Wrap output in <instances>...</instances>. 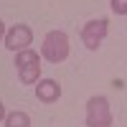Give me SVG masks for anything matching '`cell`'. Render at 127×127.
Masks as SVG:
<instances>
[{"mask_svg":"<svg viewBox=\"0 0 127 127\" xmlns=\"http://www.w3.org/2000/svg\"><path fill=\"white\" fill-rule=\"evenodd\" d=\"M41 59L48 64H61L69 59V36L64 31H48L41 46Z\"/></svg>","mask_w":127,"mask_h":127,"instance_id":"cell-1","label":"cell"},{"mask_svg":"<svg viewBox=\"0 0 127 127\" xmlns=\"http://www.w3.org/2000/svg\"><path fill=\"white\" fill-rule=\"evenodd\" d=\"M114 117L109 109V99L104 94H97V97H89L87 102V127H112Z\"/></svg>","mask_w":127,"mask_h":127,"instance_id":"cell-2","label":"cell"},{"mask_svg":"<svg viewBox=\"0 0 127 127\" xmlns=\"http://www.w3.org/2000/svg\"><path fill=\"white\" fill-rule=\"evenodd\" d=\"M107 33H109V20H107V18L87 20V23H84V28H81V43L87 46L89 51H97V48L104 43Z\"/></svg>","mask_w":127,"mask_h":127,"instance_id":"cell-3","label":"cell"},{"mask_svg":"<svg viewBox=\"0 0 127 127\" xmlns=\"http://www.w3.org/2000/svg\"><path fill=\"white\" fill-rule=\"evenodd\" d=\"M3 41H5L8 51H13V54H15V51L31 48V43H33V31H31V26H26V23H15V26H10V28L5 31Z\"/></svg>","mask_w":127,"mask_h":127,"instance_id":"cell-4","label":"cell"},{"mask_svg":"<svg viewBox=\"0 0 127 127\" xmlns=\"http://www.w3.org/2000/svg\"><path fill=\"white\" fill-rule=\"evenodd\" d=\"M36 99L41 104H56L61 99V84L56 79H38L36 81Z\"/></svg>","mask_w":127,"mask_h":127,"instance_id":"cell-5","label":"cell"},{"mask_svg":"<svg viewBox=\"0 0 127 127\" xmlns=\"http://www.w3.org/2000/svg\"><path fill=\"white\" fill-rule=\"evenodd\" d=\"M38 79H41V64H31V66L18 69V81L26 84V87H33Z\"/></svg>","mask_w":127,"mask_h":127,"instance_id":"cell-6","label":"cell"},{"mask_svg":"<svg viewBox=\"0 0 127 127\" xmlns=\"http://www.w3.org/2000/svg\"><path fill=\"white\" fill-rule=\"evenodd\" d=\"M15 69H23L31 66V64H41V54H36L33 48H23V51H15Z\"/></svg>","mask_w":127,"mask_h":127,"instance_id":"cell-7","label":"cell"},{"mask_svg":"<svg viewBox=\"0 0 127 127\" xmlns=\"http://www.w3.org/2000/svg\"><path fill=\"white\" fill-rule=\"evenodd\" d=\"M5 127H31V117L28 112H5Z\"/></svg>","mask_w":127,"mask_h":127,"instance_id":"cell-8","label":"cell"},{"mask_svg":"<svg viewBox=\"0 0 127 127\" xmlns=\"http://www.w3.org/2000/svg\"><path fill=\"white\" fill-rule=\"evenodd\" d=\"M109 8L117 15H127V0H109Z\"/></svg>","mask_w":127,"mask_h":127,"instance_id":"cell-9","label":"cell"},{"mask_svg":"<svg viewBox=\"0 0 127 127\" xmlns=\"http://www.w3.org/2000/svg\"><path fill=\"white\" fill-rule=\"evenodd\" d=\"M3 120H5V104L0 102V122H3Z\"/></svg>","mask_w":127,"mask_h":127,"instance_id":"cell-10","label":"cell"},{"mask_svg":"<svg viewBox=\"0 0 127 127\" xmlns=\"http://www.w3.org/2000/svg\"><path fill=\"white\" fill-rule=\"evenodd\" d=\"M3 36H5V23L0 20V41H3Z\"/></svg>","mask_w":127,"mask_h":127,"instance_id":"cell-11","label":"cell"}]
</instances>
